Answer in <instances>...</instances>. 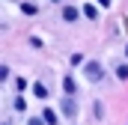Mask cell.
<instances>
[{"label":"cell","mask_w":128,"mask_h":125,"mask_svg":"<svg viewBox=\"0 0 128 125\" xmlns=\"http://www.w3.org/2000/svg\"><path fill=\"white\" fill-rule=\"evenodd\" d=\"M84 72H86V78H90V80H101V66H98V62H86V68H84Z\"/></svg>","instance_id":"6da1fadb"},{"label":"cell","mask_w":128,"mask_h":125,"mask_svg":"<svg viewBox=\"0 0 128 125\" xmlns=\"http://www.w3.org/2000/svg\"><path fill=\"white\" fill-rule=\"evenodd\" d=\"M84 15H86L90 21H96V18H98V9L92 6V3H86V6H84Z\"/></svg>","instance_id":"7a4b0ae2"},{"label":"cell","mask_w":128,"mask_h":125,"mask_svg":"<svg viewBox=\"0 0 128 125\" xmlns=\"http://www.w3.org/2000/svg\"><path fill=\"white\" fill-rule=\"evenodd\" d=\"M33 92H36V98H48V86H45V84L39 80V84L33 86Z\"/></svg>","instance_id":"3957f363"},{"label":"cell","mask_w":128,"mask_h":125,"mask_svg":"<svg viewBox=\"0 0 128 125\" xmlns=\"http://www.w3.org/2000/svg\"><path fill=\"white\" fill-rule=\"evenodd\" d=\"M74 90H78V86H74V80H72V78H66V80H63V92H66V95H72Z\"/></svg>","instance_id":"277c9868"},{"label":"cell","mask_w":128,"mask_h":125,"mask_svg":"<svg viewBox=\"0 0 128 125\" xmlns=\"http://www.w3.org/2000/svg\"><path fill=\"white\" fill-rule=\"evenodd\" d=\"M63 18H66V21H74V18H78V9L66 6V9H63Z\"/></svg>","instance_id":"5b68a950"},{"label":"cell","mask_w":128,"mask_h":125,"mask_svg":"<svg viewBox=\"0 0 128 125\" xmlns=\"http://www.w3.org/2000/svg\"><path fill=\"white\" fill-rule=\"evenodd\" d=\"M63 110H66V116H74V101H72V98L63 101Z\"/></svg>","instance_id":"8992f818"},{"label":"cell","mask_w":128,"mask_h":125,"mask_svg":"<svg viewBox=\"0 0 128 125\" xmlns=\"http://www.w3.org/2000/svg\"><path fill=\"white\" fill-rule=\"evenodd\" d=\"M21 12H24V15H36V6H33V3H21Z\"/></svg>","instance_id":"52a82bcc"},{"label":"cell","mask_w":128,"mask_h":125,"mask_svg":"<svg viewBox=\"0 0 128 125\" xmlns=\"http://www.w3.org/2000/svg\"><path fill=\"white\" fill-rule=\"evenodd\" d=\"M45 122L54 125V122H57V113H54V110H45Z\"/></svg>","instance_id":"ba28073f"},{"label":"cell","mask_w":128,"mask_h":125,"mask_svg":"<svg viewBox=\"0 0 128 125\" xmlns=\"http://www.w3.org/2000/svg\"><path fill=\"white\" fill-rule=\"evenodd\" d=\"M116 74H119V80H128V66H119Z\"/></svg>","instance_id":"9c48e42d"},{"label":"cell","mask_w":128,"mask_h":125,"mask_svg":"<svg viewBox=\"0 0 128 125\" xmlns=\"http://www.w3.org/2000/svg\"><path fill=\"white\" fill-rule=\"evenodd\" d=\"M15 110H27V104H24V98H21V95H15Z\"/></svg>","instance_id":"30bf717a"},{"label":"cell","mask_w":128,"mask_h":125,"mask_svg":"<svg viewBox=\"0 0 128 125\" xmlns=\"http://www.w3.org/2000/svg\"><path fill=\"white\" fill-rule=\"evenodd\" d=\"M30 125H45V122H42V116H33V119H30Z\"/></svg>","instance_id":"8fae6325"},{"label":"cell","mask_w":128,"mask_h":125,"mask_svg":"<svg viewBox=\"0 0 128 125\" xmlns=\"http://www.w3.org/2000/svg\"><path fill=\"white\" fill-rule=\"evenodd\" d=\"M98 3H101V6H110V0H98Z\"/></svg>","instance_id":"7c38bea8"},{"label":"cell","mask_w":128,"mask_h":125,"mask_svg":"<svg viewBox=\"0 0 128 125\" xmlns=\"http://www.w3.org/2000/svg\"><path fill=\"white\" fill-rule=\"evenodd\" d=\"M125 54H128V45H125Z\"/></svg>","instance_id":"4fadbf2b"}]
</instances>
